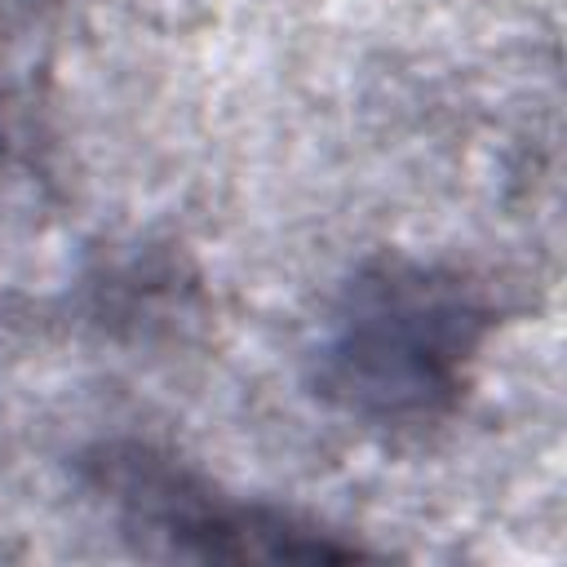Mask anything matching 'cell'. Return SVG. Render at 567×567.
Instances as JSON below:
<instances>
[{"mask_svg":"<svg viewBox=\"0 0 567 567\" xmlns=\"http://www.w3.org/2000/svg\"><path fill=\"white\" fill-rule=\"evenodd\" d=\"M483 310L452 279L416 261L363 270L319 346V394L359 421L421 425L461 394Z\"/></svg>","mask_w":567,"mask_h":567,"instance_id":"cell-1","label":"cell"},{"mask_svg":"<svg viewBox=\"0 0 567 567\" xmlns=\"http://www.w3.org/2000/svg\"><path fill=\"white\" fill-rule=\"evenodd\" d=\"M102 492L124 509L128 527L182 558H350V545L297 523L279 509L217 496L208 483L182 474L173 461L146 452H106L97 461Z\"/></svg>","mask_w":567,"mask_h":567,"instance_id":"cell-2","label":"cell"}]
</instances>
